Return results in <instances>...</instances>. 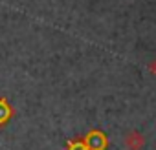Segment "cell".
<instances>
[{"mask_svg": "<svg viewBox=\"0 0 156 150\" xmlns=\"http://www.w3.org/2000/svg\"><path fill=\"white\" fill-rule=\"evenodd\" d=\"M83 143L87 145L88 150H105V148L108 146V139H107V135H105L101 130H92V132H88Z\"/></svg>", "mask_w": 156, "mask_h": 150, "instance_id": "6da1fadb", "label": "cell"}, {"mask_svg": "<svg viewBox=\"0 0 156 150\" xmlns=\"http://www.w3.org/2000/svg\"><path fill=\"white\" fill-rule=\"evenodd\" d=\"M127 150H141L145 146V135L138 130H129L125 134V139H123Z\"/></svg>", "mask_w": 156, "mask_h": 150, "instance_id": "7a4b0ae2", "label": "cell"}, {"mask_svg": "<svg viewBox=\"0 0 156 150\" xmlns=\"http://www.w3.org/2000/svg\"><path fill=\"white\" fill-rule=\"evenodd\" d=\"M13 117V106L6 97H0V126H4Z\"/></svg>", "mask_w": 156, "mask_h": 150, "instance_id": "3957f363", "label": "cell"}, {"mask_svg": "<svg viewBox=\"0 0 156 150\" xmlns=\"http://www.w3.org/2000/svg\"><path fill=\"white\" fill-rule=\"evenodd\" d=\"M68 150H88V148H87V145L83 141H70Z\"/></svg>", "mask_w": 156, "mask_h": 150, "instance_id": "277c9868", "label": "cell"}, {"mask_svg": "<svg viewBox=\"0 0 156 150\" xmlns=\"http://www.w3.org/2000/svg\"><path fill=\"white\" fill-rule=\"evenodd\" d=\"M151 71H152V73H154V75H156V60H154V62H152V64H151Z\"/></svg>", "mask_w": 156, "mask_h": 150, "instance_id": "5b68a950", "label": "cell"}]
</instances>
